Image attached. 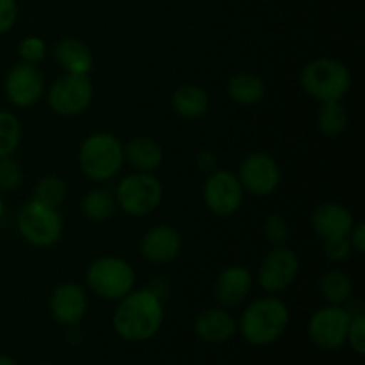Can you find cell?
Listing matches in <instances>:
<instances>
[{
  "mask_svg": "<svg viewBox=\"0 0 365 365\" xmlns=\"http://www.w3.org/2000/svg\"><path fill=\"white\" fill-rule=\"evenodd\" d=\"M113 328L127 342H146L155 337L164 323V303L157 291L148 287L132 289L116 302Z\"/></svg>",
  "mask_w": 365,
  "mask_h": 365,
  "instance_id": "6da1fadb",
  "label": "cell"
},
{
  "mask_svg": "<svg viewBox=\"0 0 365 365\" xmlns=\"http://www.w3.org/2000/svg\"><path fill=\"white\" fill-rule=\"evenodd\" d=\"M291 321L289 307L278 296L257 298L242 310L237 330L252 346H269L285 334Z\"/></svg>",
  "mask_w": 365,
  "mask_h": 365,
  "instance_id": "7a4b0ae2",
  "label": "cell"
},
{
  "mask_svg": "<svg viewBox=\"0 0 365 365\" xmlns=\"http://www.w3.org/2000/svg\"><path fill=\"white\" fill-rule=\"evenodd\" d=\"M303 91L316 102H342L351 89V71L334 57H317L299 73Z\"/></svg>",
  "mask_w": 365,
  "mask_h": 365,
  "instance_id": "3957f363",
  "label": "cell"
},
{
  "mask_svg": "<svg viewBox=\"0 0 365 365\" xmlns=\"http://www.w3.org/2000/svg\"><path fill=\"white\" fill-rule=\"evenodd\" d=\"M123 143L109 132H95L78 148V166L93 182H109L123 170Z\"/></svg>",
  "mask_w": 365,
  "mask_h": 365,
  "instance_id": "277c9868",
  "label": "cell"
},
{
  "mask_svg": "<svg viewBox=\"0 0 365 365\" xmlns=\"http://www.w3.org/2000/svg\"><path fill=\"white\" fill-rule=\"evenodd\" d=\"M89 291L106 302H120L135 289V271L121 257L103 255L93 260L86 269Z\"/></svg>",
  "mask_w": 365,
  "mask_h": 365,
  "instance_id": "5b68a950",
  "label": "cell"
},
{
  "mask_svg": "<svg viewBox=\"0 0 365 365\" xmlns=\"http://www.w3.org/2000/svg\"><path fill=\"white\" fill-rule=\"evenodd\" d=\"M114 196H116L118 209L123 210L127 216L145 217L163 203L164 187L153 173L134 171L121 178Z\"/></svg>",
  "mask_w": 365,
  "mask_h": 365,
  "instance_id": "8992f818",
  "label": "cell"
},
{
  "mask_svg": "<svg viewBox=\"0 0 365 365\" xmlns=\"http://www.w3.org/2000/svg\"><path fill=\"white\" fill-rule=\"evenodd\" d=\"M16 228L21 239L34 248H50L63 235L64 223L59 210L31 200L18 210Z\"/></svg>",
  "mask_w": 365,
  "mask_h": 365,
  "instance_id": "52a82bcc",
  "label": "cell"
},
{
  "mask_svg": "<svg viewBox=\"0 0 365 365\" xmlns=\"http://www.w3.org/2000/svg\"><path fill=\"white\" fill-rule=\"evenodd\" d=\"M95 98V88L89 75L63 73L46 91L50 109L63 118L81 116L89 109Z\"/></svg>",
  "mask_w": 365,
  "mask_h": 365,
  "instance_id": "ba28073f",
  "label": "cell"
},
{
  "mask_svg": "<svg viewBox=\"0 0 365 365\" xmlns=\"http://www.w3.org/2000/svg\"><path fill=\"white\" fill-rule=\"evenodd\" d=\"M351 314L344 305H324L310 316L309 337L316 348L323 351H337L346 344Z\"/></svg>",
  "mask_w": 365,
  "mask_h": 365,
  "instance_id": "9c48e42d",
  "label": "cell"
},
{
  "mask_svg": "<svg viewBox=\"0 0 365 365\" xmlns=\"http://www.w3.org/2000/svg\"><path fill=\"white\" fill-rule=\"evenodd\" d=\"M299 257L287 246H271L257 271V282L266 294L287 291L299 274Z\"/></svg>",
  "mask_w": 365,
  "mask_h": 365,
  "instance_id": "30bf717a",
  "label": "cell"
},
{
  "mask_svg": "<svg viewBox=\"0 0 365 365\" xmlns=\"http://www.w3.org/2000/svg\"><path fill=\"white\" fill-rule=\"evenodd\" d=\"M202 196L210 214L217 217H228L241 209L245 202V189L237 175L228 170H216L214 173L207 175Z\"/></svg>",
  "mask_w": 365,
  "mask_h": 365,
  "instance_id": "8fae6325",
  "label": "cell"
},
{
  "mask_svg": "<svg viewBox=\"0 0 365 365\" xmlns=\"http://www.w3.org/2000/svg\"><path fill=\"white\" fill-rule=\"evenodd\" d=\"M237 178L245 192L257 198H266L280 187L282 171L269 153L252 152L239 164Z\"/></svg>",
  "mask_w": 365,
  "mask_h": 365,
  "instance_id": "7c38bea8",
  "label": "cell"
},
{
  "mask_svg": "<svg viewBox=\"0 0 365 365\" xmlns=\"http://www.w3.org/2000/svg\"><path fill=\"white\" fill-rule=\"evenodd\" d=\"M4 91L11 106L18 109H29L45 95V77L36 64L20 61L7 73Z\"/></svg>",
  "mask_w": 365,
  "mask_h": 365,
  "instance_id": "4fadbf2b",
  "label": "cell"
},
{
  "mask_svg": "<svg viewBox=\"0 0 365 365\" xmlns=\"http://www.w3.org/2000/svg\"><path fill=\"white\" fill-rule=\"evenodd\" d=\"M182 235L175 227L166 223L148 228L139 241V253L143 259L155 266L173 262L182 253Z\"/></svg>",
  "mask_w": 365,
  "mask_h": 365,
  "instance_id": "5bb4252c",
  "label": "cell"
},
{
  "mask_svg": "<svg viewBox=\"0 0 365 365\" xmlns=\"http://www.w3.org/2000/svg\"><path fill=\"white\" fill-rule=\"evenodd\" d=\"M88 294L75 282H63L50 294V314L63 327H77L88 312Z\"/></svg>",
  "mask_w": 365,
  "mask_h": 365,
  "instance_id": "9a60e30c",
  "label": "cell"
},
{
  "mask_svg": "<svg viewBox=\"0 0 365 365\" xmlns=\"http://www.w3.org/2000/svg\"><path fill=\"white\" fill-rule=\"evenodd\" d=\"M310 225H312V230L316 232L317 237H321L323 241L348 237L353 225H355V216L342 203L324 202L312 210Z\"/></svg>",
  "mask_w": 365,
  "mask_h": 365,
  "instance_id": "2e32d148",
  "label": "cell"
},
{
  "mask_svg": "<svg viewBox=\"0 0 365 365\" xmlns=\"http://www.w3.org/2000/svg\"><path fill=\"white\" fill-rule=\"evenodd\" d=\"M253 289V277L248 267L228 266L217 274L214 282V298L217 305L234 309L246 302Z\"/></svg>",
  "mask_w": 365,
  "mask_h": 365,
  "instance_id": "e0dca14e",
  "label": "cell"
},
{
  "mask_svg": "<svg viewBox=\"0 0 365 365\" xmlns=\"http://www.w3.org/2000/svg\"><path fill=\"white\" fill-rule=\"evenodd\" d=\"M195 331L207 344H225L237 334V321L225 307H210L198 314Z\"/></svg>",
  "mask_w": 365,
  "mask_h": 365,
  "instance_id": "ac0fdd59",
  "label": "cell"
},
{
  "mask_svg": "<svg viewBox=\"0 0 365 365\" xmlns=\"http://www.w3.org/2000/svg\"><path fill=\"white\" fill-rule=\"evenodd\" d=\"M125 163L141 173H155L164 163V150L148 135H135L123 145Z\"/></svg>",
  "mask_w": 365,
  "mask_h": 365,
  "instance_id": "d6986e66",
  "label": "cell"
},
{
  "mask_svg": "<svg viewBox=\"0 0 365 365\" xmlns=\"http://www.w3.org/2000/svg\"><path fill=\"white\" fill-rule=\"evenodd\" d=\"M56 61L64 73L89 75L95 64L91 48L77 38H64L56 46Z\"/></svg>",
  "mask_w": 365,
  "mask_h": 365,
  "instance_id": "ffe728a7",
  "label": "cell"
},
{
  "mask_svg": "<svg viewBox=\"0 0 365 365\" xmlns=\"http://www.w3.org/2000/svg\"><path fill=\"white\" fill-rule=\"evenodd\" d=\"M171 107L184 120H198L209 113L210 96L202 86L182 84L171 95Z\"/></svg>",
  "mask_w": 365,
  "mask_h": 365,
  "instance_id": "44dd1931",
  "label": "cell"
},
{
  "mask_svg": "<svg viewBox=\"0 0 365 365\" xmlns=\"http://www.w3.org/2000/svg\"><path fill=\"white\" fill-rule=\"evenodd\" d=\"M227 91L232 102L250 107L264 102L267 95V86L260 75L252 73V71H239L228 78Z\"/></svg>",
  "mask_w": 365,
  "mask_h": 365,
  "instance_id": "7402d4cb",
  "label": "cell"
},
{
  "mask_svg": "<svg viewBox=\"0 0 365 365\" xmlns=\"http://www.w3.org/2000/svg\"><path fill=\"white\" fill-rule=\"evenodd\" d=\"M81 210L86 216V220L93 221V223H103V221L110 220L116 214V196L109 189L95 187L84 195Z\"/></svg>",
  "mask_w": 365,
  "mask_h": 365,
  "instance_id": "603a6c76",
  "label": "cell"
},
{
  "mask_svg": "<svg viewBox=\"0 0 365 365\" xmlns=\"http://www.w3.org/2000/svg\"><path fill=\"white\" fill-rule=\"evenodd\" d=\"M349 123L348 110H346L342 102H323L319 106L316 116L317 130L324 135V138H339L346 132Z\"/></svg>",
  "mask_w": 365,
  "mask_h": 365,
  "instance_id": "cb8c5ba5",
  "label": "cell"
},
{
  "mask_svg": "<svg viewBox=\"0 0 365 365\" xmlns=\"http://www.w3.org/2000/svg\"><path fill=\"white\" fill-rule=\"evenodd\" d=\"M319 291L330 305H346L353 298V280L341 269H330L319 278Z\"/></svg>",
  "mask_w": 365,
  "mask_h": 365,
  "instance_id": "d4e9b609",
  "label": "cell"
},
{
  "mask_svg": "<svg viewBox=\"0 0 365 365\" xmlns=\"http://www.w3.org/2000/svg\"><path fill=\"white\" fill-rule=\"evenodd\" d=\"M68 196V184L59 175H46L36 184L32 200L46 207L59 209Z\"/></svg>",
  "mask_w": 365,
  "mask_h": 365,
  "instance_id": "484cf974",
  "label": "cell"
},
{
  "mask_svg": "<svg viewBox=\"0 0 365 365\" xmlns=\"http://www.w3.org/2000/svg\"><path fill=\"white\" fill-rule=\"evenodd\" d=\"M21 143V125L16 114L0 110V159L13 157Z\"/></svg>",
  "mask_w": 365,
  "mask_h": 365,
  "instance_id": "4316f807",
  "label": "cell"
},
{
  "mask_svg": "<svg viewBox=\"0 0 365 365\" xmlns=\"http://www.w3.org/2000/svg\"><path fill=\"white\" fill-rule=\"evenodd\" d=\"M264 237L271 246H285L291 237V227L289 221L282 214H269L264 220Z\"/></svg>",
  "mask_w": 365,
  "mask_h": 365,
  "instance_id": "83f0119b",
  "label": "cell"
},
{
  "mask_svg": "<svg viewBox=\"0 0 365 365\" xmlns=\"http://www.w3.org/2000/svg\"><path fill=\"white\" fill-rule=\"evenodd\" d=\"M24 180V170L20 163L13 157H2L0 159V189L2 191H14L20 187Z\"/></svg>",
  "mask_w": 365,
  "mask_h": 365,
  "instance_id": "f1b7e54d",
  "label": "cell"
},
{
  "mask_svg": "<svg viewBox=\"0 0 365 365\" xmlns=\"http://www.w3.org/2000/svg\"><path fill=\"white\" fill-rule=\"evenodd\" d=\"M46 43L43 41L38 36H27V38L21 39L20 46H18V53H20V59L24 63L36 64L38 66L43 59L46 57Z\"/></svg>",
  "mask_w": 365,
  "mask_h": 365,
  "instance_id": "f546056e",
  "label": "cell"
},
{
  "mask_svg": "<svg viewBox=\"0 0 365 365\" xmlns=\"http://www.w3.org/2000/svg\"><path fill=\"white\" fill-rule=\"evenodd\" d=\"M346 344L351 346L353 351L356 355H365V316H351V323L348 328V337H346Z\"/></svg>",
  "mask_w": 365,
  "mask_h": 365,
  "instance_id": "4dcf8cb0",
  "label": "cell"
},
{
  "mask_svg": "<svg viewBox=\"0 0 365 365\" xmlns=\"http://www.w3.org/2000/svg\"><path fill=\"white\" fill-rule=\"evenodd\" d=\"M324 255L331 262H344L351 257V245H349L348 237H337V239H327L323 241Z\"/></svg>",
  "mask_w": 365,
  "mask_h": 365,
  "instance_id": "1f68e13d",
  "label": "cell"
},
{
  "mask_svg": "<svg viewBox=\"0 0 365 365\" xmlns=\"http://www.w3.org/2000/svg\"><path fill=\"white\" fill-rule=\"evenodd\" d=\"M18 16V7L14 0H0V34H6L13 29Z\"/></svg>",
  "mask_w": 365,
  "mask_h": 365,
  "instance_id": "d6a6232c",
  "label": "cell"
},
{
  "mask_svg": "<svg viewBox=\"0 0 365 365\" xmlns=\"http://www.w3.org/2000/svg\"><path fill=\"white\" fill-rule=\"evenodd\" d=\"M348 241L355 253L365 252V223L364 221H355L351 232L348 234Z\"/></svg>",
  "mask_w": 365,
  "mask_h": 365,
  "instance_id": "836d02e7",
  "label": "cell"
},
{
  "mask_svg": "<svg viewBox=\"0 0 365 365\" xmlns=\"http://www.w3.org/2000/svg\"><path fill=\"white\" fill-rule=\"evenodd\" d=\"M196 166L200 168V171H203L205 175L214 173L216 170H220V163H217V157L212 152H202L196 157Z\"/></svg>",
  "mask_w": 365,
  "mask_h": 365,
  "instance_id": "e575fe53",
  "label": "cell"
},
{
  "mask_svg": "<svg viewBox=\"0 0 365 365\" xmlns=\"http://www.w3.org/2000/svg\"><path fill=\"white\" fill-rule=\"evenodd\" d=\"M0 365H18L16 360L7 355H0Z\"/></svg>",
  "mask_w": 365,
  "mask_h": 365,
  "instance_id": "d590c367",
  "label": "cell"
},
{
  "mask_svg": "<svg viewBox=\"0 0 365 365\" xmlns=\"http://www.w3.org/2000/svg\"><path fill=\"white\" fill-rule=\"evenodd\" d=\"M4 212H6V205H4V200H2V196H0V221H2Z\"/></svg>",
  "mask_w": 365,
  "mask_h": 365,
  "instance_id": "8d00e7d4",
  "label": "cell"
},
{
  "mask_svg": "<svg viewBox=\"0 0 365 365\" xmlns=\"http://www.w3.org/2000/svg\"><path fill=\"white\" fill-rule=\"evenodd\" d=\"M38 365H52V364H38Z\"/></svg>",
  "mask_w": 365,
  "mask_h": 365,
  "instance_id": "74e56055",
  "label": "cell"
}]
</instances>
